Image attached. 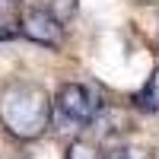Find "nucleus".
I'll return each instance as SVG.
<instances>
[{"label": "nucleus", "instance_id": "3", "mask_svg": "<svg viewBox=\"0 0 159 159\" xmlns=\"http://www.w3.org/2000/svg\"><path fill=\"white\" fill-rule=\"evenodd\" d=\"M19 32L29 38V42H35V45L54 48V45H61L64 25L51 16L45 7H29V10H22V16H19Z\"/></svg>", "mask_w": 159, "mask_h": 159}, {"label": "nucleus", "instance_id": "9", "mask_svg": "<svg viewBox=\"0 0 159 159\" xmlns=\"http://www.w3.org/2000/svg\"><path fill=\"white\" fill-rule=\"evenodd\" d=\"M140 3H150V0H140Z\"/></svg>", "mask_w": 159, "mask_h": 159}, {"label": "nucleus", "instance_id": "4", "mask_svg": "<svg viewBox=\"0 0 159 159\" xmlns=\"http://www.w3.org/2000/svg\"><path fill=\"white\" fill-rule=\"evenodd\" d=\"M137 108L159 115V70H153L150 80H147V86L137 92Z\"/></svg>", "mask_w": 159, "mask_h": 159}, {"label": "nucleus", "instance_id": "6", "mask_svg": "<svg viewBox=\"0 0 159 159\" xmlns=\"http://www.w3.org/2000/svg\"><path fill=\"white\" fill-rule=\"evenodd\" d=\"M19 10V0H0V29L13 32V13Z\"/></svg>", "mask_w": 159, "mask_h": 159}, {"label": "nucleus", "instance_id": "7", "mask_svg": "<svg viewBox=\"0 0 159 159\" xmlns=\"http://www.w3.org/2000/svg\"><path fill=\"white\" fill-rule=\"evenodd\" d=\"M108 159H153V153H147V150H118Z\"/></svg>", "mask_w": 159, "mask_h": 159}, {"label": "nucleus", "instance_id": "1", "mask_svg": "<svg viewBox=\"0 0 159 159\" xmlns=\"http://www.w3.org/2000/svg\"><path fill=\"white\" fill-rule=\"evenodd\" d=\"M51 99L35 83H13L0 96V124L16 140H35L51 124Z\"/></svg>", "mask_w": 159, "mask_h": 159}, {"label": "nucleus", "instance_id": "2", "mask_svg": "<svg viewBox=\"0 0 159 159\" xmlns=\"http://www.w3.org/2000/svg\"><path fill=\"white\" fill-rule=\"evenodd\" d=\"M51 105H54L57 115H64V121H70V124H92L99 118V111H102L99 92L92 86H86V83H64Z\"/></svg>", "mask_w": 159, "mask_h": 159}, {"label": "nucleus", "instance_id": "8", "mask_svg": "<svg viewBox=\"0 0 159 159\" xmlns=\"http://www.w3.org/2000/svg\"><path fill=\"white\" fill-rule=\"evenodd\" d=\"M10 35H13V32H7V29H0V38H10Z\"/></svg>", "mask_w": 159, "mask_h": 159}, {"label": "nucleus", "instance_id": "5", "mask_svg": "<svg viewBox=\"0 0 159 159\" xmlns=\"http://www.w3.org/2000/svg\"><path fill=\"white\" fill-rule=\"evenodd\" d=\"M64 159H102V153L92 147V143H86V140H73L67 147V156Z\"/></svg>", "mask_w": 159, "mask_h": 159}]
</instances>
